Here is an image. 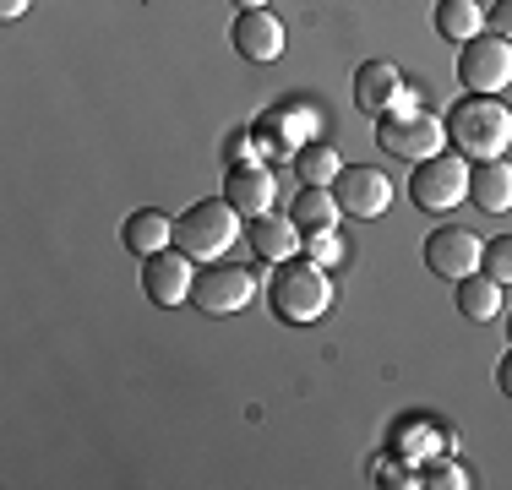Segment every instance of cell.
<instances>
[{
    "instance_id": "28",
    "label": "cell",
    "mask_w": 512,
    "mask_h": 490,
    "mask_svg": "<svg viewBox=\"0 0 512 490\" xmlns=\"http://www.w3.org/2000/svg\"><path fill=\"white\" fill-rule=\"evenodd\" d=\"M496 387L512 398V343H507V354H502V365H496Z\"/></svg>"
},
{
    "instance_id": "27",
    "label": "cell",
    "mask_w": 512,
    "mask_h": 490,
    "mask_svg": "<svg viewBox=\"0 0 512 490\" xmlns=\"http://www.w3.org/2000/svg\"><path fill=\"white\" fill-rule=\"evenodd\" d=\"M485 28H491L496 39H507V44H512V0H496V6L485 11Z\"/></svg>"
},
{
    "instance_id": "6",
    "label": "cell",
    "mask_w": 512,
    "mask_h": 490,
    "mask_svg": "<svg viewBox=\"0 0 512 490\" xmlns=\"http://www.w3.org/2000/svg\"><path fill=\"white\" fill-rule=\"evenodd\" d=\"M256 300V273L240 262H207L197 273V289H191V305L207 316H235Z\"/></svg>"
},
{
    "instance_id": "31",
    "label": "cell",
    "mask_w": 512,
    "mask_h": 490,
    "mask_svg": "<svg viewBox=\"0 0 512 490\" xmlns=\"http://www.w3.org/2000/svg\"><path fill=\"white\" fill-rule=\"evenodd\" d=\"M507 338H512V316H507Z\"/></svg>"
},
{
    "instance_id": "30",
    "label": "cell",
    "mask_w": 512,
    "mask_h": 490,
    "mask_svg": "<svg viewBox=\"0 0 512 490\" xmlns=\"http://www.w3.org/2000/svg\"><path fill=\"white\" fill-rule=\"evenodd\" d=\"M235 6H240V11H256V6H267V0H235Z\"/></svg>"
},
{
    "instance_id": "9",
    "label": "cell",
    "mask_w": 512,
    "mask_h": 490,
    "mask_svg": "<svg viewBox=\"0 0 512 490\" xmlns=\"http://www.w3.org/2000/svg\"><path fill=\"white\" fill-rule=\"evenodd\" d=\"M333 196H338V213L344 218L371 224V218H382L393 207V180L376 164H344V175L333 180Z\"/></svg>"
},
{
    "instance_id": "22",
    "label": "cell",
    "mask_w": 512,
    "mask_h": 490,
    "mask_svg": "<svg viewBox=\"0 0 512 490\" xmlns=\"http://www.w3.org/2000/svg\"><path fill=\"white\" fill-rule=\"evenodd\" d=\"M300 245H306V256L316 267H338L349 256V245L338 240V229H316V235H300Z\"/></svg>"
},
{
    "instance_id": "16",
    "label": "cell",
    "mask_w": 512,
    "mask_h": 490,
    "mask_svg": "<svg viewBox=\"0 0 512 490\" xmlns=\"http://www.w3.org/2000/svg\"><path fill=\"white\" fill-rule=\"evenodd\" d=\"M251 251L262 256V262H295V251H300L295 218H273V213L251 218Z\"/></svg>"
},
{
    "instance_id": "24",
    "label": "cell",
    "mask_w": 512,
    "mask_h": 490,
    "mask_svg": "<svg viewBox=\"0 0 512 490\" xmlns=\"http://www.w3.org/2000/svg\"><path fill=\"white\" fill-rule=\"evenodd\" d=\"M480 273H491L496 284H512V235H496V240H485Z\"/></svg>"
},
{
    "instance_id": "7",
    "label": "cell",
    "mask_w": 512,
    "mask_h": 490,
    "mask_svg": "<svg viewBox=\"0 0 512 490\" xmlns=\"http://www.w3.org/2000/svg\"><path fill=\"white\" fill-rule=\"evenodd\" d=\"M458 82L469 93H502V88H512V44L496 39V33H480V39L458 44Z\"/></svg>"
},
{
    "instance_id": "19",
    "label": "cell",
    "mask_w": 512,
    "mask_h": 490,
    "mask_svg": "<svg viewBox=\"0 0 512 490\" xmlns=\"http://www.w3.org/2000/svg\"><path fill=\"white\" fill-rule=\"evenodd\" d=\"M502 289L507 284H496L491 273L458 278V311L469 316V322H496V316H502Z\"/></svg>"
},
{
    "instance_id": "1",
    "label": "cell",
    "mask_w": 512,
    "mask_h": 490,
    "mask_svg": "<svg viewBox=\"0 0 512 490\" xmlns=\"http://www.w3.org/2000/svg\"><path fill=\"white\" fill-rule=\"evenodd\" d=\"M447 142H453L469 164L507 158V147H512V109L496 93H463L458 104L447 109Z\"/></svg>"
},
{
    "instance_id": "4",
    "label": "cell",
    "mask_w": 512,
    "mask_h": 490,
    "mask_svg": "<svg viewBox=\"0 0 512 490\" xmlns=\"http://www.w3.org/2000/svg\"><path fill=\"white\" fill-rule=\"evenodd\" d=\"M376 142L404 164H425L447 147V120H436L431 109H393V115L376 120Z\"/></svg>"
},
{
    "instance_id": "29",
    "label": "cell",
    "mask_w": 512,
    "mask_h": 490,
    "mask_svg": "<svg viewBox=\"0 0 512 490\" xmlns=\"http://www.w3.org/2000/svg\"><path fill=\"white\" fill-rule=\"evenodd\" d=\"M28 6H33V0H0V17H6V22H17Z\"/></svg>"
},
{
    "instance_id": "2",
    "label": "cell",
    "mask_w": 512,
    "mask_h": 490,
    "mask_svg": "<svg viewBox=\"0 0 512 490\" xmlns=\"http://www.w3.org/2000/svg\"><path fill=\"white\" fill-rule=\"evenodd\" d=\"M267 300H273V316H278V322H289V327H311V322H322L327 305H333V284H327V267H316L311 256H300V262H278Z\"/></svg>"
},
{
    "instance_id": "20",
    "label": "cell",
    "mask_w": 512,
    "mask_h": 490,
    "mask_svg": "<svg viewBox=\"0 0 512 490\" xmlns=\"http://www.w3.org/2000/svg\"><path fill=\"white\" fill-rule=\"evenodd\" d=\"M436 33L453 44H469L485 33V6L480 0H436Z\"/></svg>"
},
{
    "instance_id": "12",
    "label": "cell",
    "mask_w": 512,
    "mask_h": 490,
    "mask_svg": "<svg viewBox=\"0 0 512 490\" xmlns=\"http://www.w3.org/2000/svg\"><path fill=\"white\" fill-rule=\"evenodd\" d=\"M404 93H409V82H404V71H398L393 60H365V66L355 71V109L371 115V120L393 115V109L404 104Z\"/></svg>"
},
{
    "instance_id": "26",
    "label": "cell",
    "mask_w": 512,
    "mask_h": 490,
    "mask_svg": "<svg viewBox=\"0 0 512 490\" xmlns=\"http://www.w3.org/2000/svg\"><path fill=\"white\" fill-rule=\"evenodd\" d=\"M251 158H256V137H251L246 126H240L235 137L224 142V164H251Z\"/></svg>"
},
{
    "instance_id": "5",
    "label": "cell",
    "mask_w": 512,
    "mask_h": 490,
    "mask_svg": "<svg viewBox=\"0 0 512 490\" xmlns=\"http://www.w3.org/2000/svg\"><path fill=\"white\" fill-rule=\"evenodd\" d=\"M469 158L463 153H436L425 158V164H414L409 175V202L420 207V213H453V207L469 196Z\"/></svg>"
},
{
    "instance_id": "13",
    "label": "cell",
    "mask_w": 512,
    "mask_h": 490,
    "mask_svg": "<svg viewBox=\"0 0 512 490\" xmlns=\"http://www.w3.org/2000/svg\"><path fill=\"white\" fill-rule=\"evenodd\" d=\"M229 39H235L240 60L267 66V60L284 55V22H278L267 6H256V11H240V17H235V33H229Z\"/></svg>"
},
{
    "instance_id": "10",
    "label": "cell",
    "mask_w": 512,
    "mask_h": 490,
    "mask_svg": "<svg viewBox=\"0 0 512 490\" xmlns=\"http://www.w3.org/2000/svg\"><path fill=\"white\" fill-rule=\"evenodd\" d=\"M191 289H197V262H191L180 245H169V251L158 256H142V294H148L153 305H186Z\"/></svg>"
},
{
    "instance_id": "25",
    "label": "cell",
    "mask_w": 512,
    "mask_h": 490,
    "mask_svg": "<svg viewBox=\"0 0 512 490\" xmlns=\"http://www.w3.org/2000/svg\"><path fill=\"white\" fill-rule=\"evenodd\" d=\"M371 474H376V485H387V490H409V485H420V469H398V463H382V458L371 463Z\"/></svg>"
},
{
    "instance_id": "23",
    "label": "cell",
    "mask_w": 512,
    "mask_h": 490,
    "mask_svg": "<svg viewBox=\"0 0 512 490\" xmlns=\"http://www.w3.org/2000/svg\"><path fill=\"white\" fill-rule=\"evenodd\" d=\"M420 485L425 490H463L469 485V469H463V463H453V458H431L420 469Z\"/></svg>"
},
{
    "instance_id": "3",
    "label": "cell",
    "mask_w": 512,
    "mask_h": 490,
    "mask_svg": "<svg viewBox=\"0 0 512 490\" xmlns=\"http://www.w3.org/2000/svg\"><path fill=\"white\" fill-rule=\"evenodd\" d=\"M235 240H240V213L224 196H207V202L186 207V213L175 218V245L191 262H218Z\"/></svg>"
},
{
    "instance_id": "14",
    "label": "cell",
    "mask_w": 512,
    "mask_h": 490,
    "mask_svg": "<svg viewBox=\"0 0 512 490\" xmlns=\"http://www.w3.org/2000/svg\"><path fill=\"white\" fill-rule=\"evenodd\" d=\"M120 245H126L131 256H158L175 245V218L164 213V207H137V213L120 224Z\"/></svg>"
},
{
    "instance_id": "15",
    "label": "cell",
    "mask_w": 512,
    "mask_h": 490,
    "mask_svg": "<svg viewBox=\"0 0 512 490\" xmlns=\"http://www.w3.org/2000/svg\"><path fill=\"white\" fill-rule=\"evenodd\" d=\"M469 202L480 213H512V164L507 158H485L469 169Z\"/></svg>"
},
{
    "instance_id": "21",
    "label": "cell",
    "mask_w": 512,
    "mask_h": 490,
    "mask_svg": "<svg viewBox=\"0 0 512 490\" xmlns=\"http://www.w3.org/2000/svg\"><path fill=\"white\" fill-rule=\"evenodd\" d=\"M295 175L306 180V186H333V180L344 175V158H338V147H327V142H306L295 153Z\"/></svg>"
},
{
    "instance_id": "8",
    "label": "cell",
    "mask_w": 512,
    "mask_h": 490,
    "mask_svg": "<svg viewBox=\"0 0 512 490\" xmlns=\"http://www.w3.org/2000/svg\"><path fill=\"white\" fill-rule=\"evenodd\" d=\"M425 267H431L436 278H469L480 273V256H485V240L474 235L469 224H436L431 235H425Z\"/></svg>"
},
{
    "instance_id": "18",
    "label": "cell",
    "mask_w": 512,
    "mask_h": 490,
    "mask_svg": "<svg viewBox=\"0 0 512 490\" xmlns=\"http://www.w3.org/2000/svg\"><path fill=\"white\" fill-rule=\"evenodd\" d=\"M289 218H295L300 235L338 229V196H333V186H300V196L289 202Z\"/></svg>"
},
{
    "instance_id": "17",
    "label": "cell",
    "mask_w": 512,
    "mask_h": 490,
    "mask_svg": "<svg viewBox=\"0 0 512 490\" xmlns=\"http://www.w3.org/2000/svg\"><path fill=\"white\" fill-rule=\"evenodd\" d=\"M453 447V431H442V425L431 420H404L398 425V458L409 463V469H425V463L436 458V452Z\"/></svg>"
},
{
    "instance_id": "11",
    "label": "cell",
    "mask_w": 512,
    "mask_h": 490,
    "mask_svg": "<svg viewBox=\"0 0 512 490\" xmlns=\"http://www.w3.org/2000/svg\"><path fill=\"white\" fill-rule=\"evenodd\" d=\"M224 202L235 207L240 218H262V213H273V202H278V180H273V169L267 164H229L224 169Z\"/></svg>"
}]
</instances>
